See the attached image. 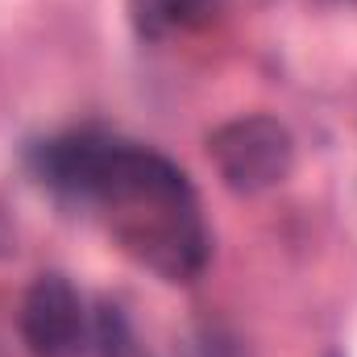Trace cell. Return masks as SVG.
Returning <instances> with one entry per match:
<instances>
[{
	"label": "cell",
	"instance_id": "cell-3",
	"mask_svg": "<svg viewBox=\"0 0 357 357\" xmlns=\"http://www.w3.org/2000/svg\"><path fill=\"white\" fill-rule=\"evenodd\" d=\"M21 337L33 357H84L88 316L63 274H42L21 303Z\"/></svg>",
	"mask_w": 357,
	"mask_h": 357
},
{
	"label": "cell",
	"instance_id": "cell-2",
	"mask_svg": "<svg viewBox=\"0 0 357 357\" xmlns=\"http://www.w3.org/2000/svg\"><path fill=\"white\" fill-rule=\"evenodd\" d=\"M208 158L237 195L278 187L295 167V137L274 116H237L208 137Z\"/></svg>",
	"mask_w": 357,
	"mask_h": 357
},
{
	"label": "cell",
	"instance_id": "cell-1",
	"mask_svg": "<svg viewBox=\"0 0 357 357\" xmlns=\"http://www.w3.org/2000/svg\"><path fill=\"white\" fill-rule=\"evenodd\" d=\"M33 175L46 187L100 204L112 237L167 282H187L208 262V229L187 175L154 150L71 133L33 150Z\"/></svg>",
	"mask_w": 357,
	"mask_h": 357
},
{
	"label": "cell",
	"instance_id": "cell-5",
	"mask_svg": "<svg viewBox=\"0 0 357 357\" xmlns=\"http://www.w3.org/2000/svg\"><path fill=\"white\" fill-rule=\"evenodd\" d=\"M13 250H17V245H13V229H8V225H4V216H0V258H8Z\"/></svg>",
	"mask_w": 357,
	"mask_h": 357
},
{
	"label": "cell",
	"instance_id": "cell-4",
	"mask_svg": "<svg viewBox=\"0 0 357 357\" xmlns=\"http://www.w3.org/2000/svg\"><path fill=\"white\" fill-rule=\"evenodd\" d=\"M220 0H129V21L142 38H171L212 21Z\"/></svg>",
	"mask_w": 357,
	"mask_h": 357
}]
</instances>
